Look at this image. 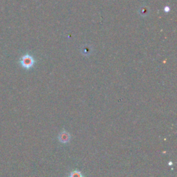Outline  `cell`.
Returning <instances> with one entry per match:
<instances>
[{"instance_id":"cell-1","label":"cell","mask_w":177,"mask_h":177,"mask_svg":"<svg viewBox=\"0 0 177 177\" xmlns=\"http://www.w3.org/2000/svg\"><path fill=\"white\" fill-rule=\"evenodd\" d=\"M35 60L30 55H25L21 60V65L25 69H30L34 65Z\"/></svg>"},{"instance_id":"cell-2","label":"cell","mask_w":177,"mask_h":177,"mask_svg":"<svg viewBox=\"0 0 177 177\" xmlns=\"http://www.w3.org/2000/svg\"><path fill=\"white\" fill-rule=\"evenodd\" d=\"M81 51H82V53H83L84 55L88 56L90 55L92 52V48L89 47V45H84L82 47Z\"/></svg>"},{"instance_id":"cell-3","label":"cell","mask_w":177,"mask_h":177,"mask_svg":"<svg viewBox=\"0 0 177 177\" xmlns=\"http://www.w3.org/2000/svg\"><path fill=\"white\" fill-rule=\"evenodd\" d=\"M139 12H140V15H142V16H146V15H147L148 14V9L146 7L143 6L140 9Z\"/></svg>"},{"instance_id":"cell-4","label":"cell","mask_w":177,"mask_h":177,"mask_svg":"<svg viewBox=\"0 0 177 177\" xmlns=\"http://www.w3.org/2000/svg\"><path fill=\"white\" fill-rule=\"evenodd\" d=\"M69 135L67 133H64V134H62L61 135V136H60V140L62 141V142H63V143H66V142H67V141L69 140Z\"/></svg>"},{"instance_id":"cell-5","label":"cell","mask_w":177,"mask_h":177,"mask_svg":"<svg viewBox=\"0 0 177 177\" xmlns=\"http://www.w3.org/2000/svg\"><path fill=\"white\" fill-rule=\"evenodd\" d=\"M71 177H82V175L79 172H74L71 174Z\"/></svg>"},{"instance_id":"cell-6","label":"cell","mask_w":177,"mask_h":177,"mask_svg":"<svg viewBox=\"0 0 177 177\" xmlns=\"http://www.w3.org/2000/svg\"><path fill=\"white\" fill-rule=\"evenodd\" d=\"M164 11H165V12H169L170 11V8L169 6H165V8H164Z\"/></svg>"}]
</instances>
